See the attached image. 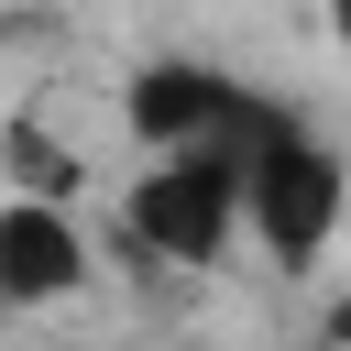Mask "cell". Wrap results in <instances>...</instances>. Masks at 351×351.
<instances>
[{"label": "cell", "mask_w": 351, "mask_h": 351, "mask_svg": "<svg viewBox=\"0 0 351 351\" xmlns=\"http://www.w3.org/2000/svg\"><path fill=\"white\" fill-rule=\"evenodd\" d=\"M340 219H351V154L274 110V121L241 143V230H252L285 274H307V263L340 241Z\"/></svg>", "instance_id": "1"}, {"label": "cell", "mask_w": 351, "mask_h": 351, "mask_svg": "<svg viewBox=\"0 0 351 351\" xmlns=\"http://www.w3.org/2000/svg\"><path fill=\"white\" fill-rule=\"evenodd\" d=\"M121 230H132L154 263H176V274L230 263V241H241V154H230V143H176V154H154V165L132 176V197H121Z\"/></svg>", "instance_id": "2"}, {"label": "cell", "mask_w": 351, "mask_h": 351, "mask_svg": "<svg viewBox=\"0 0 351 351\" xmlns=\"http://www.w3.org/2000/svg\"><path fill=\"white\" fill-rule=\"evenodd\" d=\"M121 121H132L143 154H176V143H230V154H241L274 110H263L252 88H230L219 66H197V55H154V66H132Z\"/></svg>", "instance_id": "3"}, {"label": "cell", "mask_w": 351, "mask_h": 351, "mask_svg": "<svg viewBox=\"0 0 351 351\" xmlns=\"http://www.w3.org/2000/svg\"><path fill=\"white\" fill-rule=\"evenodd\" d=\"M88 285V219L55 186L0 197V307H66Z\"/></svg>", "instance_id": "4"}, {"label": "cell", "mask_w": 351, "mask_h": 351, "mask_svg": "<svg viewBox=\"0 0 351 351\" xmlns=\"http://www.w3.org/2000/svg\"><path fill=\"white\" fill-rule=\"evenodd\" d=\"M329 44H340V55H351V0H329Z\"/></svg>", "instance_id": "5"}]
</instances>
